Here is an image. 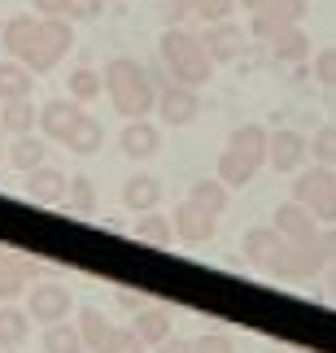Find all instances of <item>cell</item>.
<instances>
[{
	"label": "cell",
	"mask_w": 336,
	"mask_h": 353,
	"mask_svg": "<svg viewBox=\"0 0 336 353\" xmlns=\"http://www.w3.org/2000/svg\"><path fill=\"white\" fill-rule=\"evenodd\" d=\"M266 161V131L258 122H245L227 135V148L219 153V179L227 188H245Z\"/></svg>",
	"instance_id": "2"
},
{
	"label": "cell",
	"mask_w": 336,
	"mask_h": 353,
	"mask_svg": "<svg viewBox=\"0 0 336 353\" xmlns=\"http://www.w3.org/2000/svg\"><path fill=\"white\" fill-rule=\"evenodd\" d=\"M214 223H219V219H210V214H206V210H197L192 201H184V205L170 214L175 240H188V244H201V240H210V236H214Z\"/></svg>",
	"instance_id": "15"
},
{
	"label": "cell",
	"mask_w": 336,
	"mask_h": 353,
	"mask_svg": "<svg viewBox=\"0 0 336 353\" xmlns=\"http://www.w3.org/2000/svg\"><path fill=\"white\" fill-rule=\"evenodd\" d=\"M319 270H328V257H324V249H319V236H310V240H284L279 257L271 262V275L288 279V283L315 279Z\"/></svg>",
	"instance_id": "6"
},
{
	"label": "cell",
	"mask_w": 336,
	"mask_h": 353,
	"mask_svg": "<svg viewBox=\"0 0 336 353\" xmlns=\"http://www.w3.org/2000/svg\"><path fill=\"white\" fill-rule=\"evenodd\" d=\"M136 349H144L136 332H127V327H110V336H105V345H101L97 353H136Z\"/></svg>",
	"instance_id": "35"
},
{
	"label": "cell",
	"mask_w": 336,
	"mask_h": 353,
	"mask_svg": "<svg viewBox=\"0 0 336 353\" xmlns=\"http://www.w3.org/2000/svg\"><path fill=\"white\" fill-rule=\"evenodd\" d=\"M293 201L310 210L315 223L336 227V170H328V166H310V170H306L302 166V174L293 179Z\"/></svg>",
	"instance_id": "4"
},
{
	"label": "cell",
	"mask_w": 336,
	"mask_h": 353,
	"mask_svg": "<svg viewBox=\"0 0 336 353\" xmlns=\"http://www.w3.org/2000/svg\"><path fill=\"white\" fill-rule=\"evenodd\" d=\"M240 249H245V262L249 266L271 270V262L279 257V249H284V236H279L275 227H249L245 240H240Z\"/></svg>",
	"instance_id": "13"
},
{
	"label": "cell",
	"mask_w": 336,
	"mask_h": 353,
	"mask_svg": "<svg viewBox=\"0 0 336 353\" xmlns=\"http://www.w3.org/2000/svg\"><path fill=\"white\" fill-rule=\"evenodd\" d=\"M170 327H175V319H170L166 305H144V310H136V327H131V332L140 336L144 349H157L170 336Z\"/></svg>",
	"instance_id": "20"
},
{
	"label": "cell",
	"mask_w": 336,
	"mask_h": 353,
	"mask_svg": "<svg viewBox=\"0 0 336 353\" xmlns=\"http://www.w3.org/2000/svg\"><path fill=\"white\" fill-rule=\"evenodd\" d=\"M306 148H310L315 166L336 170V127H319V131L310 135V140H306Z\"/></svg>",
	"instance_id": "32"
},
{
	"label": "cell",
	"mask_w": 336,
	"mask_h": 353,
	"mask_svg": "<svg viewBox=\"0 0 336 353\" xmlns=\"http://www.w3.org/2000/svg\"><path fill=\"white\" fill-rule=\"evenodd\" d=\"M315 79H319L324 88H336V48H324V52L315 57Z\"/></svg>",
	"instance_id": "37"
},
{
	"label": "cell",
	"mask_w": 336,
	"mask_h": 353,
	"mask_svg": "<svg viewBox=\"0 0 336 353\" xmlns=\"http://www.w3.org/2000/svg\"><path fill=\"white\" fill-rule=\"evenodd\" d=\"M271 48H275L279 61H306L310 57V39H306V31H297V26H288L284 35H275Z\"/></svg>",
	"instance_id": "29"
},
{
	"label": "cell",
	"mask_w": 336,
	"mask_h": 353,
	"mask_svg": "<svg viewBox=\"0 0 336 353\" xmlns=\"http://www.w3.org/2000/svg\"><path fill=\"white\" fill-rule=\"evenodd\" d=\"M227 192H232V188H227L223 179H201V183H192V205L197 210H206L210 219H219V214L227 210Z\"/></svg>",
	"instance_id": "24"
},
{
	"label": "cell",
	"mask_w": 336,
	"mask_h": 353,
	"mask_svg": "<svg viewBox=\"0 0 336 353\" xmlns=\"http://www.w3.org/2000/svg\"><path fill=\"white\" fill-rule=\"evenodd\" d=\"M302 18H306V0H266V5L253 13V35L275 39V35H284L288 26H297Z\"/></svg>",
	"instance_id": "8"
},
{
	"label": "cell",
	"mask_w": 336,
	"mask_h": 353,
	"mask_svg": "<svg viewBox=\"0 0 336 353\" xmlns=\"http://www.w3.org/2000/svg\"><path fill=\"white\" fill-rule=\"evenodd\" d=\"M114 301L123 305V310H144V305H149L140 292H127V288H118V292H114Z\"/></svg>",
	"instance_id": "40"
},
{
	"label": "cell",
	"mask_w": 336,
	"mask_h": 353,
	"mask_svg": "<svg viewBox=\"0 0 336 353\" xmlns=\"http://www.w3.org/2000/svg\"><path fill=\"white\" fill-rule=\"evenodd\" d=\"M136 240L166 249V244L175 240V227H170V219H162V214H140V223H136Z\"/></svg>",
	"instance_id": "31"
},
{
	"label": "cell",
	"mask_w": 336,
	"mask_h": 353,
	"mask_svg": "<svg viewBox=\"0 0 336 353\" xmlns=\"http://www.w3.org/2000/svg\"><path fill=\"white\" fill-rule=\"evenodd\" d=\"M101 79H105V92H110L114 110L123 114V118H144L157 105V92H153V83H149V74H144L140 61L114 57L110 65H105Z\"/></svg>",
	"instance_id": "1"
},
{
	"label": "cell",
	"mask_w": 336,
	"mask_h": 353,
	"mask_svg": "<svg viewBox=\"0 0 336 353\" xmlns=\"http://www.w3.org/2000/svg\"><path fill=\"white\" fill-rule=\"evenodd\" d=\"M44 353H88L83 341H79V332L70 323H48L44 327Z\"/></svg>",
	"instance_id": "28"
},
{
	"label": "cell",
	"mask_w": 336,
	"mask_h": 353,
	"mask_svg": "<svg viewBox=\"0 0 336 353\" xmlns=\"http://www.w3.org/2000/svg\"><path fill=\"white\" fill-rule=\"evenodd\" d=\"M306 157H310V148H306L302 131H271L266 135V161H271V170L297 174L306 166Z\"/></svg>",
	"instance_id": "9"
},
{
	"label": "cell",
	"mask_w": 336,
	"mask_h": 353,
	"mask_svg": "<svg viewBox=\"0 0 336 353\" xmlns=\"http://www.w3.org/2000/svg\"><path fill=\"white\" fill-rule=\"evenodd\" d=\"M271 227L284 240H310V236H319V223H315V214L306 210V205H297V201H284V205L275 210V219H271Z\"/></svg>",
	"instance_id": "16"
},
{
	"label": "cell",
	"mask_w": 336,
	"mask_h": 353,
	"mask_svg": "<svg viewBox=\"0 0 336 353\" xmlns=\"http://www.w3.org/2000/svg\"><path fill=\"white\" fill-rule=\"evenodd\" d=\"M105 0H66V18H101Z\"/></svg>",
	"instance_id": "38"
},
{
	"label": "cell",
	"mask_w": 336,
	"mask_h": 353,
	"mask_svg": "<svg viewBox=\"0 0 336 353\" xmlns=\"http://www.w3.org/2000/svg\"><path fill=\"white\" fill-rule=\"evenodd\" d=\"M0 26H5V22H0Z\"/></svg>",
	"instance_id": "47"
},
{
	"label": "cell",
	"mask_w": 336,
	"mask_h": 353,
	"mask_svg": "<svg viewBox=\"0 0 336 353\" xmlns=\"http://www.w3.org/2000/svg\"><path fill=\"white\" fill-rule=\"evenodd\" d=\"M101 92H105V79H101L97 70H88V65H83V70H75V74H70V101L88 105V101H97Z\"/></svg>",
	"instance_id": "33"
},
{
	"label": "cell",
	"mask_w": 336,
	"mask_h": 353,
	"mask_svg": "<svg viewBox=\"0 0 336 353\" xmlns=\"http://www.w3.org/2000/svg\"><path fill=\"white\" fill-rule=\"evenodd\" d=\"M70 44H75V31H70L66 18H39L31 44H26V52L18 61L26 65V70H52V65L70 52Z\"/></svg>",
	"instance_id": "5"
},
{
	"label": "cell",
	"mask_w": 336,
	"mask_h": 353,
	"mask_svg": "<svg viewBox=\"0 0 336 353\" xmlns=\"http://www.w3.org/2000/svg\"><path fill=\"white\" fill-rule=\"evenodd\" d=\"M123 205L131 214H153L162 205V179L157 174H131L123 183Z\"/></svg>",
	"instance_id": "17"
},
{
	"label": "cell",
	"mask_w": 336,
	"mask_h": 353,
	"mask_svg": "<svg viewBox=\"0 0 336 353\" xmlns=\"http://www.w3.org/2000/svg\"><path fill=\"white\" fill-rule=\"evenodd\" d=\"M162 61L170 65L175 83H184V88H201L214 79V61L206 57L201 39L188 35L184 26H166L162 31Z\"/></svg>",
	"instance_id": "3"
},
{
	"label": "cell",
	"mask_w": 336,
	"mask_h": 353,
	"mask_svg": "<svg viewBox=\"0 0 336 353\" xmlns=\"http://www.w3.org/2000/svg\"><path fill=\"white\" fill-rule=\"evenodd\" d=\"M26 332H31V314H22L18 305H0V349H22Z\"/></svg>",
	"instance_id": "23"
},
{
	"label": "cell",
	"mask_w": 336,
	"mask_h": 353,
	"mask_svg": "<svg viewBox=\"0 0 336 353\" xmlns=\"http://www.w3.org/2000/svg\"><path fill=\"white\" fill-rule=\"evenodd\" d=\"M157 114H162L166 127H188L197 114H201V101H197V88H184V83H170L162 88V97L153 105Z\"/></svg>",
	"instance_id": "12"
},
{
	"label": "cell",
	"mask_w": 336,
	"mask_h": 353,
	"mask_svg": "<svg viewBox=\"0 0 336 353\" xmlns=\"http://www.w3.org/2000/svg\"><path fill=\"white\" fill-rule=\"evenodd\" d=\"M75 332H79V341H83V349H92V353H97V349L105 345V336H110V319H105L101 310L83 305V310H79V323H75Z\"/></svg>",
	"instance_id": "25"
},
{
	"label": "cell",
	"mask_w": 336,
	"mask_h": 353,
	"mask_svg": "<svg viewBox=\"0 0 336 353\" xmlns=\"http://www.w3.org/2000/svg\"><path fill=\"white\" fill-rule=\"evenodd\" d=\"M236 5H245V9H249V13H258V9H262V5H266V0H236Z\"/></svg>",
	"instance_id": "44"
},
{
	"label": "cell",
	"mask_w": 336,
	"mask_h": 353,
	"mask_svg": "<svg viewBox=\"0 0 336 353\" xmlns=\"http://www.w3.org/2000/svg\"><path fill=\"white\" fill-rule=\"evenodd\" d=\"M35 279H39V262H35V257H22V253H5V249H0V301L22 296V288H31Z\"/></svg>",
	"instance_id": "11"
},
{
	"label": "cell",
	"mask_w": 336,
	"mask_h": 353,
	"mask_svg": "<svg viewBox=\"0 0 336 353\" xmlns=\"http://www.w3.org/2000/svg\"><path fill=\"white\" fill-rule=\"evenodd\" d=\"M70 288H66V283H31V296H26V314H31L35 323H61L66 314H70Z\"/></svg>",
	"instance_id": "7"
},
{
	"label": "cell",
	"mask_w": 336,
	"mask_h": 353,
	"mask_svg": "<svg viewBox=\"0 0 336 353\" xmlns=\"http://www.w3.org/2000/svg\"><path fill=\"white\" fill-rule=\"evenodd\" d=\"M0 157H5V148H0Z\"/></svg>",
	"instance_id": "45"
},
{
	"label": "cell",
	"mask_w": 336,
	"mask_h": 353,
	"mask_svg": "<svg viewBox=\"0 0 336 353\" xmlns=\"http://www.w3.org/2000/svg\"><path fill=\"white\" fill-rule=\"evenodd\" d=\"M328 296L336 301V262H328Z\"/></svg>",
	"instance_id": "43"
},
{
	"label": "cell",
	"mask_w": 336,
	"mask_h": 353,
	"mask_svg": "<svg viewBox=\"0 0 336 353\" xmlns=\"http://www.w3.org/2000/svg\"><path fill=\"white\" fill-rule=\"evenodd\" d=\"M35 18H66V0H31Z\"/></svg>",
	"instance_id": "39"
},
{
	"label": "cell",
	"mask_w": 336,
	"mask_h": 353,
	"mask_svg": "<svg viewBox=\"0 0 336 353\" xmlns=\"http://www.w3.org/2000/svg\"><path fill=\"white\" fill-rule=\"evenodd\" d=\"M83 118H88V114H83V105L66 97V101H48L44 110H39V122H35V127L44 131V140L66 144V140H70V131H75Z\"/></svg>",
	"instance_id": "10"
},
{
	"label": "cell",
	"mask_w": 336,
	"mask_h": 353,
	"mask_svg": "<svg viewBox=\"0 0 336 353\" xmlns=\"http://www.w3.org/2000/svg\"><path fill=\"white\" fill-rule=\"evenodd\" d=\"M0 122H5L9 135H26L39 122V110L31 105V97L26 101H5V110H0Z\"/></svg>",
	"instance_id": "26"
},
{
	"label": "cell",
	"mask_w": 336,
	"mask_h": 353,
	"mask_svg": "<svg viewBox=\"0 0 336 353\" xmlns=\"http://www.w3.org/2000/svg\"><path fill=\"white\" fill-rule=\"evenodd\" d=\"M123 153L127 157H136V161H144V157H153L157 148H162V131L153 127V122H144V118H131L127 127H123Z\"/></svg>",
	"instance_id": "19"
},
{
	"label": "cell",
	"mask_w": 336,
	"mask_h": 353,
	"mask_svg": "<svg viewBox=\"0 0 336 353\" xmlns=\"http://www.w3.org/2000/svg\"><path fill=\"white\" fill-rule=\"evenodd\" d=\"M35 74L22 61H0V101H26Z\"/></svg>",
	"instance_id": "22"
},
{
	"label": "cell",
	"mask_w": 336,
	"mask_h": 353,
	"mask_svg": "<svg viewBox=\"0 0 336 353\" xmlns=\"http://www.w3.org/2000/svg\"><path fill=\"white\" fill-rule=\"evenodd\" d=\"M44 153H48V144L39 140V135H13V144L5 148V157H9V166L13 170H35V166H44Z\"/></svg>",
	"instance_id": "21"
},
{
	"label": "cell",
	"mask_w": 336,
	"mask_h": 353,
	"mask_svg": "<svg viewBox=\"0 0 336 353\" xmlns=\"http://www.w3.org/2000/svg\"><path fill=\"white\" fill-rule=\"evenodd\" d=\"M66 183H70V174H61L57 166L26 170V196L39 201V205H57V201H66Z\"/></svg>",
	"instance_id": "14"
},
{
	"label": "cell",
	"mask_w": 336,
	"mask_h": 353,
	"mask_svg": "<svg viewBox=\"0 0 336 353\" xmlns=\"http://www.w3.org/2000/svg\"><path fill=\"white\" fill-rule=\"evenodd\" d=\"M319 249H324L328 262H336V227H328V232H319Z\"/></svg>",
	"instance_id": "41"
},
{
	"label": "cell",
	"mask_w": 336,
	"mask_h": 353,
	"mask_svg": "<svg viewBox=\"0 0 336 353\" xmlns=\"http://www.w3.org/2000/svg\"><path fill=\"white\" fill-rule=\"evenodd\" d=\"M188 353H232V341L223 332H206L197 341H188Z\"/></svg>",
	"instance_id": "36"
},
{
	"label": "cell",
	"mask_w": 336,
	"mask_h": 353,
	"mask_svg": "<svg viewBox=\"0 0 336 353\" xmlns=\"http://www.w3.org/2000/svg\"><path fill=\"white\" fill-rule=\"evenodd\" d=\"M157 353H188V341H175V336H166V341L157 345Z\"/></svg>",
	"instance_id": "42"
},
{
	"label": "cell",
	"mask_w": 336,
	"mask_h": 353,
	"mask_svg": "<svg viewBox=\"0 0 336 353\" xmlns=\"http://www.w3.org/2000/svg\"><path fill=\"white\" fill-rule=\"evenodd\" d=\"M184 5L201 22H227L232 18V0H184Z\"/></svg>",
	"instance_id": "34"
},
{
	"label": "cell",
	"mask_w": 336,
	"mask_h": 353,
	"mask_svg": "<svg viewBox=\"0 0 336 353\" xmlns=\"http://www.w3.org/2000/svg\"><path fill=\"white\" fill-rule=\"evenodd\" d=\"M66 201H70L75 214H97V183H92L88 174H70V183H66Z\"/></svg>",
	"instance_id": "30"
},
{
	"label": "cell",
	"mask_w": 336,
	"mask_h": 353,
	"mask_svg": "<svg viewBox=\"0 0 336 353\" xmlns=\"http://www.w3.org/2000/svg\"><path fill=\"white\" fill-rule=\"evenodd\" d=\"M136 353H144V349H136Z\"/></svg>",
	"instance_id": "46"
},
{
	"label": "cell",
	"mask_w": 336,
	"mask_h": 353,
	"mask_svg": "<svg viewBox=\"0 0 336 353\" xmlns=\"http://www.w3.org/2000/svg\"><path fill=\"white\" fill-rule=\"evenodd\" d=\"M101 140H105V127H101L97 118H83V122L70 131L66 148H70V153H79V157H88V153H97V148H101Z\"/></svg>",
	"instance_id": "27"
},
{
	"label": "cell",
	"mask_w": 336,
	"mask_h": 353,
	"mask_svg": "<svg viewBox=\"0 0 336 353\" xmlns=\"http://www.w3.org/2000/svg\"><path fill=\"white\" fill-rule=\"evenodd\" d=\"M240 26H232V22H210L206 26V35H201V48H206V57L214 61V65H223V61H232L236 52H240Z\"/></svg>",
	"instance_id": "18"
}]
</instances>
